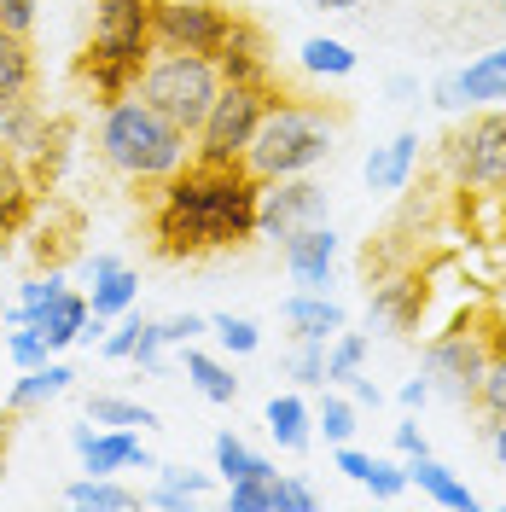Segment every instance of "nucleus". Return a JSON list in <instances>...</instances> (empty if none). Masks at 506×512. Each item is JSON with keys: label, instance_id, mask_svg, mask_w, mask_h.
Instances as JSON below:
<instances>
[{"label": "nucleus", "instance_id": "1", "mask_svg": "<svg viewBox=\"0 0 506 512\" xmlns=\"http://www.w3.org/2000/svg\"><path fill=\"white\" fill-rule=\"evenodd\" d=\"M256 181L245 163H198L187 158L158 187L152 210V245L169 262H192L210 251H233L256 239Z\"/></svg>", "mask_w": 506, "mask_h": 512}, {"label": "nucleus", "instance_id": "2", "mask_svg": "<svg viewBox=\"0 0 506 512\" xmlns=\"http://www.w3.org/2000/svg\"><path fill=\"white\" fill-rule=\"evenodd\" d=\"M99 158L111 163L123 181L163 187L192 158V134L175 128L163 111H152L140 94H123V99H111L105 117H99Z\"/></svg>", "mask_w": 506, "mask_h": 512}, {"label": "nucleus", "instance_id": "3", "mask_svg": "<svg viewBox=\"0 0 506 512\" xmlns=\"http://www.w3.org/2000/svg\"><path fill=\"white\" fill-rule=\"evenodd\" d=\"M338 152V123L326 105L309 99H268L256 140L245 146V169L256 181H285V175H315Z\"/></svg>", "mask_w": 506, "mask_h": 512}, {"label": "nucleus", "instance_id": "4", "mask_svg": "<svg viewBox=\"0 0 506 512\" xmlns=\"http://www.w3.org/2000/svg\"><path fill=\"white\" fill-rule=\"evenodd\" d=\"M134 94L146 99L152 111H163L175 128L198 134L210 99L222 94V76H216V59H198V53H152L140 64Z\"/></svg>", "mask_w": 506, "mask_h": 512}, {"label": "nucleus", "instance_id": "5", "mask_svg": "<svg viewBox=\"0 0 506 512\" xmlns=\"http://www.w3.org/2000/svg\"><path fill=\"white\" fill-rule=\"evenodd\" d=\"M274 99V82H222V94L210 99L204 123L192 134V158L198 163H245V146L256 140V123Z\"/></svg>", "mask_w": 506, "mask_h": 512}, {"label": "nucleus", "instance_id": "6", "mask_svg": "<svg viewBox=\"0 0 506 512\" xmlns=\"http://www.w3.org/2000/svg\"><path fill=\"white\" fill-rule=\"evenodd\" d=\"M489 350H495V332H483L477 320H460L437 332L425 344V379H431V396H443L454 408L477 402V384H483V367H489Z\"/></svg>", "mask_w": 506, "mask_h": 512}, {"label": "nucleus", "instance_id": "7", "mask_svg": "<svg viewBox=\"0 0 506 512\" xmlns=\"http://www.w3.org/2000/svg\"><path fill=\"white\" fill-rule=\"evenodd\" d=\"M152 18H158V0H94V35L82 47V59L117 64L140 82V64L152 59Z\"/></svg>", "mask_w": 506, "mask_h": 512}, {"label": "nucleus", "instance_id": "8", "mask_svg": "<svg viewBox=\"0 0 506 512\" xmlns=\"http://www.w3.org/2000/svg\"><path fill=\"white\" fill-rule=\"evenodd\" d=\"M448 169H454L460 187H472V192L506 187V105L477 111L472 123L448 140Z\"/></svg>", "mask_w": 506, "mask_h": 512}, {"label": "nucleus", "instance_id": "9", "mask_svg": "<svg viewBox=\"0 0 506 512\" xmlns=\"http://www.w3.org/2000/svg\"><path fill=\"white\" fill-rule=\"evenodd\" d=\"M227 35H233V12H227L222 0H158V18H152L158 53H198V59H216Z\"/></svg>", "mask_w": 506, "mask_h": 512}, {"label": "nucleus", "instance_id": "10", "mask_svg": "<svg viewBox=\"0 0 506 512\" xmlns=\"http://www.w3.org/2000/svg\"><path fill=\"white\" fill-rule=\"evenodd\" d=\"M326 210H332V192L320 187L315 175L262 181V192H256V233H268V239H285L291 227L326 222Z\"/></svg>", "mask_w": 506, "mask_h": 512}, {"label": "nucleus", "instance_id": "11", "mask_svg": "<svg viewBox=\"0 0 506 512\" xmlns=\"http://www.w3.org/2000/svg\"><path fill=\"white\" fill-rule=\"evenodd\" d=\"M70 448L82 454V472H94V478H117V472H152L158 460L146 454L140 443V431H123V425H94V419H82L76 431H70Z\"/></svg>", "mask_w": 506, "mask_h": 512}, {"label": "nucleus", "instance_id": "12", "mask_svg": "<svg viewBox=\"0 0 506 512\" xmlns=\"http://www.w3.org/2000/svg\"><path fill=\"white\" fill-rule=\"evenodd\" d=\"M285 256V274L297 291H326L332 274H338V227L332 222H309V227H291L280 239Z\"/></svg>", "mask_w": 506, "mask_h": 512}, {"label": "nucleus", "instance_id": "13", "mask_svg": "<svg viewBox=\"0 0 506 512\" xmlns=\"http://www.w3.org/2000/svg\"><path fill=\"white\" fill-rule=\"evenodd\" d=\"M425 303H431V291L419 274H384V280H373V297H367V332L402 338L419 326Z\"/></svg>", "mask_w": 506, "mask_h": 512}, {"label": "nucleus", "instance_id": "14", "mask_svg": "<svg viewBox=\"0 0 506 512\" xmlns=\"http://www.w3.org/2000/svg\"><path fill=\"white\" fill-rule=\"evenodd\" d=\"M280 320L291 326V338H309V344H332L349 326L344 303H332L326 291H291L280 303Z\"/></svg>", "mask_w": 506, "mask_h": 512}, {"label": "nucleus", "instance_id": "15", "mask_svg": "<svg viewBox=\"0 0 506 512\" xmlns=\"http://www.w3.org/2000/svg\"><path fill=\"white\" fill-rule=\"evenodd\" d=\"M216 76L222 82H274V70H268V41H262V30L256 24H245V18H233V35L222 41V53H216Z\"/></svg>", "mask_w": 506, "mask_h": 512}, {"label": "nucleus", "instance_id": "16", "mask_svg": "<svg viewBox=\"0 0 506 512\" xmlns=\"http://www.w3.org/2000/svg\"><path fill=\"white\" fill-rule=\"evenodd\" d=\"M35 198H41V187H35L30 163L12 146H0V233H24V222L35 216Z\"/></svg>", "mask_w": 506, "mask_h": 512}, {"label": "nucleus", "instance_id": "17", "mask_svg": "<svg viewBox=\"0 0 506 512\" xmlns=\"http://www.w3.org/2000/svg\"><path fill=\"white\" fill-rule=\"evenodd\" d=\"M88 315H94V309H88V291L70 286V291H59L47 309H35L30 326L47 338V350L59 355V350H70V344H82V326H88Z\"/></svg>", "mask_w": 506, "mask_h": 512}, {"label": "nucleus", "instance_id": "18", "mask_svg": "<svg viewBox=\"0 0 506 512\" xmlns=\"http://www.w3.org/2000/svg\"><path fill=\"white\" fill-rule=\"evenodd\" d=\"M413 163H419V134L402 128L396 140H384V146L367 152V163H361L367 192H402V187H408V175H413Z\"/></svg>", "mask_w": 506, "mask_h": 512}, {"label": "nucleus", "instance_id": "19", "mask_svg": "<svg viewBox=\"0 0 506 512\" xmlns=\"http://www.w3.org/2000/svg\"><path fill=\"white\" fill-rule=\"evenodd\" d=\"M262 419H268V437H274L285 454H303V448L315 443V408H309L297 390H280V396H268Z\"/></svg>", "mask_w": 506, "mask_h": 512}, {"label": "nucleus", "instance_id": "20", "mask_svg": "<svg viewBox=\"0 0 506 512\" xmlns=\"http://www.w3.org/2000/svg\"><path fill=\"white\" fill-rule=\"evenodd\" d=\"M408 483H419V495H431V501H437V507H448V512H472L477 507L472 483L454 478L437 454H413V460H408Z\"/></svg>", "mask_w": 506, "mask_h": 512}, {"label": "nucleus", "instance_id": "21", "mask_svg": "<svg viewBox=\"0 0 506 512\" xmlns=\"http://www.w3.org/2000/svg\"><path fill=\"white\" fill-rule=\"evenodd\" d=\"M454 82H460L466 105H506V47L477 53L466 70H454Z\"/></svg>", "mask_w": 506, "mask_h": 512}, {"label": "nucleus", "instance_id": "22", "mask_svg": "<svg viewBox=\"0 0 506 512\" xmlns=\"http://www.w3.org/2000/svg\"><path fill=\"white\" fill-rule=\"evenodd\" d=\"M35 94V53L30 35L0 30V105H18V99Z\"/></svg>", "mask_w": 506, "mask_h": 512}, {"label": "nucleus", "instance_id": "23", "mask_svg": "<svg viewBox=\"0 0 506 512\" xmlns=\"http://www.w3.org/2000/svg\"><path fill=\"white\" fill-rule=\"evenodd\" d=\"M134 303H140V274H134L128 262H117V268H105V274H94V280H88V309H94L99 320L128 315Z\"/></svg>", "mask_w": 506, "mask_h": 512}, {"label": "nucleus", "instance_id": "24", "mask_svg": "<svg viewBox=\"0 0 506 512\" xmlns=\"http://www.w3.org/2000/svg\"><path fill=\"white\" fill-rule=\"evenodd\" d=\"M297 64H303V76H320V82H344V76H355L361 53H355L349 41H338V35H309V41L297 47Z\"/></svg>", "mask_w": 506, "mask_h": 512}, {"label": "nucleus", "instance_id": "25", "mask_svg": "<svg viewBox=\"0 0 506 512\" xmlns=\"http://www.w3.org/2000/svg\"><path fill=\"white\" fill-rule=\"evenodd\" d=\"M47 111L35 105V99H18V105H0V146H12L18 158L30 163L35 146H41V134H47Z\"/></svg>", "mask_w": 506, "mask_h": 512}, {"label": "nucleus", "instance_id": "26", "mask_svg": "<svg viewBox=\"0 0 506 512\" xmlns=\"http://www.w3.org/2000/svg\"><path fill=\"white\" fill-rule=\"evenodd\" d=\"M181 367H187L192 390H198L204 402H233V396H239L233 367H227V361H216V355H204L198 344H181Z\"/></svg>", "mask_w": 506, "mask_h": 512}, {"label": "nucleus", "instance_id": "27", "mask_svg": "<svg viewBox=\"0 0 506 512\" xmlns=\"http://www.w3.org/2000/svg\"><path fill=\"white\" fill-rule=\"evenodd\" d=\"M76 384V373L64 367V361H47V367H30L24 379L12 384V396H6V408L12 414H24V408H41V402H53V396H64Z\"/></svg>", "mask_w": 506, "mask_h": 512}, {"label": "nucleus", "instance_id": "28", "mask_svg": "<svg viewBox=\"0 0 506 512\" xmlns=\"http://www.w3.org/2000/svg\"><path fill=\"white\" fill-rule=\"evenodd\" d=\"M152 472H158L152 507H163V512H187V507H198V501L210 495V478L192 472V466H152Z\"/></svg>", "mask_w": 506, "mask_h": 512}, {"label": "nucleus", "instance_id": "29", "mask_svg": "<svg viewBox=\"0 0 506 512\" xmlns=\"http://www.w3.org/2000/svg\"><path fill=\"white\" fill-rule=\"evenodd\" d=\"M64 501H70V507H82V512H88V507H94V512H134V507H140V495H134L128 483L94 478V472L70 483V489H64Z\"/></svg>", "mask_w": 506, "mask_h": 512}, {"label": "nucleus", "instance_id": "30", "mask_svg": "<svg viewBox=\"0 0 506 512\" xmlns=\"http://www.w3.org/2000/svg\"><path fill=\"white\" fill-rule=\"evenodd\" d=\"M227 512H291V501H285V472L227 483Z\"/></svg>", "mask_w": 506, "mask_h": 512}, {"label": "nucleus", "instance_id": "31", "mask_svg": "<svg viewBox=\"0 0 506 512\" xmlns=\"http://www.w3.org/2000/svg\"><path fill=\"white\" fill-rule=\"evenodd\" d=\"M216 472H222V483H239V478H268V472H280L268 454H256L245 437H233V431H222L216 437Z\"/></svg>", "mask_w": 506, "mask_h": 512}, {"label": "nucleus", "instance_id": "32", "mask_svg": "<svg viewBox=\"0 0 506 512\" xmlns=\"http://www.w3.org/2000/svg\"><path fill=\"white\" fill-rule=\"evenodd\" d=\"M367 350H373V344H367V332H349V326H344V332L326 344V384L355 379V373L367 367Z\"/></svg>", "mask_w": 506, "mask_h": 512}, {"label": "nucleus", "instance_id": "33", "mask_svg": "<svg viewBox=\"0 0 506 512\" xmlns=\"http://www.w3.org/2000/svg\"><path fill=\"white\" fill-rule=\"evenodd\" d=\"M355 414H361V408L326 384V396H320V408H315V431H320L332 448H338V443H355Z\"/></svg>", "mask_w": 506, "mask_h": 512}, {"label": "nucleus", "instance_id": "34", "mask_svg": "<svg viewBox=\"0 0 506 512\" xmlns=\"http://www.w3.org/2000/svg\"><path fill=\"white\" fill-rule=\"evenodd\" d=\"M88 419H94V425H123V431L158 425V414H152L146 402H128V396H94V402H88Z\"/></svg>", "mask_w": 506, "mask_h": 512}, {"label": "nucleus", "instance_id": "35", "mask_svg": "<svg viewBox=\"0 0 506 512\" xmlns=\"http://www.w3.org/2000/svg\"><path fill=\"white\" fill-rule=\"evenodd\" d=\"M210 338H216L227 355H256L262 350V326H256L251 315H210Z\"/></svg>", "mask_w": 506, "mask_h": 512}, {"label": "nucleus", "instance_id": "36", "mask_svg": "<svg viewBox=\"0 0 506 512\" xmlns=\"http://www.w3.org/2000/svg\"><path fill=\"white\" fill-rule=\"evenodd\" d=\"M477 408L489 419H506V338H495V350H489V367H483V384H477Z\"/></svg>", "mask_w": 506, "mask_h": 512}, {"label": "nucleus", "instance_id": "37", "mask_svg": "<svg viewBox=\"0 0 506 512\" xmlns=\"http://www.w3.org/2000/svg\"><path fill=\"white\" fill-rule=\"evenodd\" d=\"M291 384L303 390H326V344H309V338H291V361H285Z\"/></svg>", "mask_w": 506, "mask_h": 512}, {"label": "nucleus", "instance_id": "38", "mask_svg": "<svg viewBox=\"0 0 506 512\" xmlns=\"http://www.w3.org/2000/svg\"><path fill=\"white\" fill-rule=\"evenodd\" d=\"M361 489H373V501H402L413 483H408V466H402V460H384V454H373V466H367Z\"/></svg>", "mask_w": 506, "mask_h": 512}, {"label": "nucleus", "instance_id": "39", "mask_svg": "<svg viewBox=\"0 0 506 512\" xmlns=\"http://www.w3.org/2000/svg\"><path fill=\"white\" fill-rule=\"evenodd\" d=\"M6 355H12L18 373H30V367H47V361H53L47 338H41L35 326H6Z\"/></svg>", "mask_w": 506, "mask_h": 512}, {"label": "nucleus", "instance_id": "40", "mask_svg": "<svg viewBox=\"0 0 506 512\" xmlns=\"http://www.w3.org/2000/svg\"><path fill=\"white\" fill-rule=\"evenodd\" d=\"M163 350H169V344H163L158 320H140V338H134V355H128V361H134V367H146V373H158Z\"/></svg>", "mask_w": 506, "mask_h": 512}, {"label": "nucleus", "instance_id": "41", "mask_svg": "<svg viewBox=\"0 0 506 512\" xmlns=\"http://www.w3.org/2000/svg\"><path fill=\"white\" fill-rule=\"evenodd\" d=\"M158 332H163V344H198L204 332H210V315H169V320H158Z\"/></svg>", "mask_w": 506, "mask_h": 512}, {"label": "nucleus", "instance_id": "42", "mask_svg": "<svg viewBox=\"0 0 506 512\" xmlns=\"http://www.w3.org/2000/svg\"><path fill=\"white\" fill-rule=\"evenodd\" d=\"M35 18H41V0H0V30L30 35Z\"/></svg>", "mask_w": 506, "mask_h": 512}, {"label": "nucleus", "instance_id": "43", "mask_svg": "<svg viewBox=\"0 0 506 512\" xmlns=\"http://www.w3.org/2000/svg\"><path fill=\"white\" fill-rule=\"evenodd\" d=\"M390 443H396V454H402V460H413V454H431V437L419 431V419H413V414L390 431Z\"/></svg>", "mask_w": 506, "mask_h": 512}, {"label": "nucleus", "instance_id": "44", "mask_svg": "<svg viewBox=\"0 0 506 512\" xmlns=\"http://www.w3.org/2000/svg\"><path fill=\"white\" fill-rule=\"evenodd\" d=\"M344 390H349V402H355V408H384V390H379L373 379H367V373L344 379Z\"/></svg>", "mask_w": 506, "mask_h": 512}, {"label": "nucleus", "instance_id": "45", "mask_svg": "<svg viewBox=\"0 0 506 512\" xmlns=\"http://www.w3.org/2000/svg\"><path fill=\"white\" fill-rule=\"evenodd\" d=\"M431 105H437V111H448V117H454V111H466V99H460V82H454V70H448L443 82L431 88Z\"/></svg>", "mask_w": 506, "mask_h": 512}, {"label": "nucleus", "instance_id": "46", "mask_svg": "<svg viewBox=\"0 0 506 512\" xmlns=\"http://www.w3.org/2000/svg\"><path fill=\"white\" fill-rule=\"evenodd\" d=\"M396 402H402L408 414H419V408L431 402V379H425V373H419V379H408V384H402V390H396Z\"/></svg>", "mask_w": 506, "mask_h": 512}, {"label": "nucleus", "instance_id": "47", "mask_svg": "<svg viewBox=\"0 0 506 512\" xmlns=\"http://www.w3.org/2000/svg\"><path fill=\"white\" fill-rule=\"evenodd\" d=\"M285 501H291V512H315L320 507V495L303 478H285Z\"/></svg>", "mask_w": 506, "mask_h": 512}, {"label": "nucleus", "instance_id": "48", "mask_svg": "<svg viewBox=\"0 0 506 512\" xmlns=\"http://www.w3.org/2000/svg\"><path fill=\"white\" fill-rule=\"evenodd\" d=\"M117 262H123V256H111V251H94L88 262H82V274L94 280V274H105V268H117Z\"/></svg>", "mask_w": 506, "mask_h": 512}, {"label": "nucleus", "instance_id": "49", "mask_svg": "<svg viewBox=\"0 0 506 512\" xmlns=\"http://www.w3.org/2000/svg\"><path fill=\"white\" fill-rule=\"evenodd\" d=\"M489 448H495V460L506 466V419H489Z\"/></svg>", "mask_w": 506, "mask_h": 512}, {"label": "nucleus", "instance_id": "50", "mask_svg": "<svg viewBox=\"0 0 506 512\" xmlns=\"http://www.w3.org/2000/svg\"><path fill=\"white\" fill-rule=\"evenodd\" d=\"M408 94H419V82L413 76H390V99H408Z\"/></svg>", "mask_w": 506, "mask_h": 512}, {"label": "nucleus", "instance_id": "51", "mask_svg": "<svg viewBox=\"0 0 506 512\" xmlns=\"http://www.w3.org/2000/svg\"><path fill=\"white\" fill-rule=\"evenodd\" d=\"M309 6H315V12H355L361 0H309Z\"/></svg>", "mask_w": 506, "mask_h": 512}, {"label": "nucleus", "instance_id": "52", "mask_svg": "<svg viewBox=\"0 0 506 512\" xmlns=\"http://www.w3.org/2000/svg\"><path fill=\"white\" fill-rule=\"evenodd\" d=\"M0 326H6V291H0Z\"/></svg>", "mask_w": 506, "mask_h": 512}, {"label": "nucleus", "instance_id": "53", "mask_svg": "<svg viewBox=\"0 0 506 512\" xmlns=\"http://www.w3.org/2000/svg\"><path fill=\"white\" fill-rule=\"evenodd\" d=\"M0 483H6V460H0Z\"/></svg>", "mask_w": 506, "mask_h": 512}, {"label": "nucleus", "instance_id": "54", "mask_svg": "<svg viewBox=\"0 0 506 512\" xmlns=\"http://www.w3.org/2000/svg\"><path fill=\"white\" fill-rule=\"evenodd\" d=\"M501 12H506V0H501Z\"/></svg>", "mask_w": 506, "mask_h": 512}]
</instances>
